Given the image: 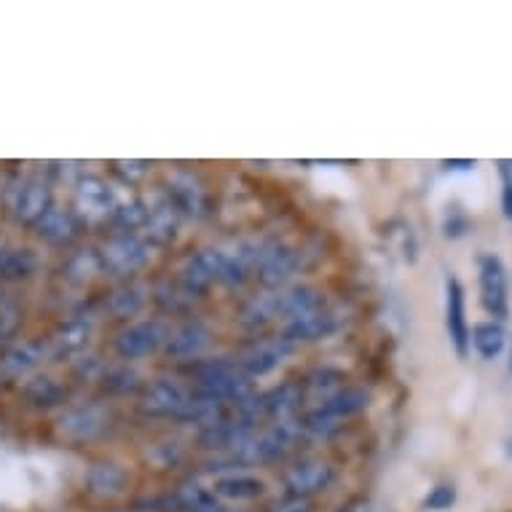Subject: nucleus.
I'll return each instance as SVG.
<instances>
[{
	"label": "nucleus",
	"instance_id": "1",
	"mask_svg": "<svg viewBox=\"0 0 512 512\" xmlns=\"http://www.w3.org/2000/svg\"><path fill=\"white\" fill-rule=\"evenodd\" d=\"M196 392L210 397V400H215L220 405H239L247 397L255 395V387H252V378L239 365H231V362H210V365L199 368Z\"/></svg>",
	"mask_w": 512,
	"mask_h": 512
},
{
	"label": "nucleus",
	"instance_id": "2",
	"mask_svg": "<svg viewBox=\"0 0 512 512\" xmlns=\"http://www.w3.org/2000/svg\"><path fill=\"white\" fill-rule=\"evenodd\" d=\"M100 255L102 271L113 277H129L151 261V244L140 234H118L102 244Z\"/></svg>",
	"mask_w": 512,
	"mask_h": 512
},
{
	"label": "nucleus",
	"instance_id": "3",
	"mask_svg": "<svg viewBox=\"0 0 512 512\" xmlns=\"http://www.w3.org/2000/svg\"><path fill=\"white\" fill-rule=\"evenodd\" d=\"M167 338L169 328L161 319H145V322H135V325L121 330L113 346L124 360H140V357H148L156 349H161L167 344Z\"/></svg>",
	"mask_w": 512,
	"mask_h": 512
},
{
	"label": "nucleus",
	"instance_id": "4",
	"mask_svg": "<svg viewBox=\"0 0 512 512\" xmlns=\"http://www.w3.org/2000/svg\"><path fill=\"white\" fill-rule=\"evenodd\" d=\"M118 202L113 188H110L102 177L84 175L76 183V220H89V223H100L105 218H113Z\"/></svg>",
	"mask_w": 512,
	"mask_h": 512
},
{
	"label": "nucleus",
	"instance_id": "5",
	"mask_svg": "<svg viewBox=\"0 0 512 512\" xmlns=\"http://www.w3.org/2000/svg\"><path fill=\"white\" fill-rule=\"evenodd\" d=\"M480 266V301L486 306L488 314L496 319H507L510 314V287H507V271L504 263L496 255H483L478 261Z\"/></svg>",
	"mask_w": 512,
	"mask_h": 512
},
{
	"label": "nucleus",
	"instance_id": "6",
	"mask_svg": "<svg viewBox=\"0 0 512 512\" xmlns=\"http://www.w3.org/2000/svg\"><path fill=\"white\" fill-rule=\"evenodd\" d=\"M298 252L282 242H261L258 244V263L255 274L263 287H282L298 269Z\"/></svg>",
	"mask_w": 512,
	"mask_h": 512
},
{
	"label": "nucleus",
	"instance_id": "7",
	"mask_svg": "<svg viewBox=\"0 0 512 512\" xmlns=\"http://www.w3.org/2000/svg\"><path fill=\"white\" fill-rule=\"evenodd\" d=\"M464 303L467 301H464L462 282L456 277L445 279V328L459 357H467L470 352V322Z\"/></svg>",
	"mask_w": 512,
	"mask_h": 512
},
{
	"label": "nucleus",
	"instance_id": "8",
	"mask_svg": "<svg viewBox=\"0 0 512 512\" xmlns=\"http://www.w3.org/2000/svg\"><path fill=\"white\" fill-rule=\"evenodd\" d=\"M220 274H223V250H202L185 261L180 282L185 293L196 295L220 282Z\"/></svg>",
	"mask_w": 512,
	"mask_h": 512
},
{
	"label": "nucleus",
	"instance_id": "9",
	"mask_svg": "<svg viewBox=\"0 0 512 512\" xmlns=\"http://www.w3.org/2000/svg\"><path fill=\"white\" fill-rule=\"evenodd\" d=\"M188 395L191 392L175 378H156L145 387L143 397H140V411L148 413V416H172L175 419Z\"/></svg>",
	"mask_w": 512,
	"mask_h": 512
},
{
	"label": "nucleus",
	"instance_id": "10",
	"mask_svg": "<svg viewBox=\"0 0 512 512\" xmlns=\"http://www.w3.org/2000/svg\"><path fill=\"white\" fill-rule=\"evenodd\" d=\"M333 478H336V472H333V467L328 462L311 459V462L295 464V467H290L285 472V486L290 491V496L309 499V496L325 491L333 483Z\"/></svg>",
	"mask_w": 512,
	"mask_h": 512
},
{
	"label": "nucleus",
	"instance_id": "11",
	"mask_svg": "<svg viewBox=\"0 0 512 512\" xmlns=\"http://www.w3.org/2000/svg\"><path fill=\"white\" fill-rule=\"evenodd\" d=\"M51 204V188L41 177H25L14 191V215L27 226H35L49 212Z\"/></svg>",
	"mask_w": 512,
	"mask_h": 512
},
{
	"label": "nucleus",
	"instance_id": "12",
	"mask_svg": "<svg viewBox=\"0 0 512 512\" xmlns=\"http://www.w3.org/2000/svg\"><path fill=\"white\" fill-rule=\"evenodd\" d=\"M167 194V202L180 215H188V218H204L207 215V194H204L202 185L196 183L191 175L177 172V175L169 177Z\"/></svg>",
	"mask_w": 512,
	"mask_h": 512
},
{
	"label": "nucleus",
	"instance_id": "13",
	"mask_svg": "<svg viewBox=\"0 0 512 512\" xmlns=\"http://www.w3.org/2000/svg\"><path fill=\"white\" fill-rule=\"evenodd\" d=\"M336 330V317L325 309H314L301 317L287 319L285 333L282 338L295 344V341H317V338H328Z\"/></svg>",
	"mask_w": 512,
	"mask_h": 512
},
{
	"label": "nucleus",
	"instance_id": "14",
	"mask_svg": "<svg viewBox=\"0 0 512 512\" xmlns=\"http://www.w3.org/2000/svg\"><path fill=\"white\" fill-rule=\"evenodd\" d=\"M290 352H293V344L285 341V338L266 341V344L255 346V349H250V352L244 354L242 360H239V368H242L250 378L266 376V373H271L274 368H279Z\"/></svg>",
	"mask_w": 512,
	"mask_h": 512
},
{
	"label": "nucleus",
	"instance_id": "15",
	"mask_svg": "<svg viewBox=\"0 0 512 512\" xmlns=\"http://www.w3.org/2000/svg\"><path fill=\"white\" fill-rule=\"evenodd\" d=\"M105 421L108 416L97 405H78L59 419V429L73 440H92L105 429Z\"/></svg>",
	"mask_w": 512,
	"mask_h": 512
},
{
	"label": "nucleus",
	"instance_id": "16",
	"mask_svg": "<svg viewBox=\"0 0 512 512\" xmlns=\"http://www.w3.org/2000/svg\"><path fill=\"white\" fill-rule=\"evenodd\" d=\"M301 395V384H282V387H274L266 395H258L255 397L258 419H266V416L290 419L295 408H298V403H301Z\"/></svg>",
	"mask_w": 512,
	"mask_h": 512
},
{
	"label": "nucleus",
	"instance_id": "17",
	"mask_svg": "<svg viewBox=\"0 0 512 512\" xmlns=\"http://www.w3.org/2000/svg\"><path fill=\"white\" fill-rule=\"evenodd\" d=\"M210 344V330L204 328L202 322H185L180 328L169 330V338L164 349L172 357H194Z\"/></svg>",
	"mask_w": 512,
	"mask_h": 512
},
{
	"label": "nucleus",
	"instance_id": "18",
	"mask_svg": "<svg viewBox=\"0 0 512 512\" xmlns=\"http://www.w3.org/2000/svg\"><path fill=\"white\" fill-rule=\"evenodd\" d=\"M274 298H277V314L285 319L301 317V314H309L314 309H322V295H319V290H314L309 285L287 287V290L274 293Z\"/></svg>",
	"mask_w": 512,
	"mask_h": 512
},
{
	"label": "nucleus",
	"instance_id": "19",
	"mask_svg": "<svg viewBox=\"0 0 512 512\" xmlns=\"http://www.w3.org/2000/svg\"><path fill=\"white\" fill-rule=\"evenodd\" d=\"M35 228H38V234L51 244H70L78 236L76 215L70 210H62V207H54V204H51L49 212L35 223Z\"/></svg>",
	"mask_w": 512,
	"mask_h": 512
},
{
	"label": "nucleus",
	"instance_id": "20",
	"mask_svg": "<svg viewBox=\"0 0 512 512\" xmlns=\"http://www.w3.org/2000/svg\"><path fill=\"white\" fill-rule=\"evenodd\" d=\"M180 226V212L169 202H161L156 207H148V220H145V242L169 244L177 236Z\"/></svg>",
	"mask_w": 512,
	"mask_h": 512
},
{
	"label": "nucleus",
	"instance_id": "21",
	"mask_svg": "<svg viewBox=\"0 0 512 512\" xmlns=\"http://www.w3.org/2000/svg\"><path fill=\"white\" fill-rule=\"evenodd\" d=\"M46 357V349L41 344H35V341H25V344L11 346L9 352L3 354V360H0V368L3 373L11 378H22L27 376L30 370H35Z\"/></svg>",
	"mask_w": 512,
	"mask_h": 512
},
{
	"label": "nucleus",
	"instance_id": "22",
	"mask_svg": "<svg viewBox=\"0 0 512 512\" xmlns=\"http://www.w3.org/2000/svg\"><path fill=\"white\" fill-rule=\"evenodd\" d=\"M370 395L362 387H341L336 395H330L328 400H322L319 411H325L333 419L344 421L346 416H354L368 408Z\"/></svg>",
	"mask_w": 512,
	"mask_h": 512
},
{
	"label": "nucleus",
	"instance_id": "23",
	"mask_svg": "<svg viewBox=\"0 0 512 512\" xmlns=\"http://www.w3.org/2000/svg\"><path fill=\"white\" fill-rule=\"evenodd\" d=\"M226 413H223V405L210 400V397L204 395H188V400L183 403V408L177 411L175 419L185 421V424H199V427H210L218 419H223Z\"/></svg>",
	"mask_w": 512,
	"mask_h": 512
},
{
	"label": "nucleus",
	"instance_id": "24",
	"mask_svg": "<svg viewBox=\"0 0 512 512\" xmlns=\"http://www.w3.org/2000/svg\"><path fill=\"white\" fill-rule=\"evenodd\" d=\"M86 486L97 496H118L126 486V472L118 464H94L92 470L86 472Z\"/></svg>",
	"mask_w": 512,
	"mask_h": 512
},
{
	"label": "nucleus",
	"instance_id": "25",
	"mask_svg": "<svg viewBox=\"0 0 512 512\" xmlns=\"http://www.w3.org/2000/svg\"><path fill=\"white\" fill-rule=\"evenodd\" d=\"M38 269V258L27 247H3L0 250V279H27Z\"/></svg>",
	"mask_w": 512,
	"mask_h": 512
},
{
	"label": "nucleus",
	"instance_id": "26",
	"mask_svg": "<svg viewBox=\"0 0 512 512\" xmlns=\"http://www.w3.org/2000/svg\"><path fill=\"white\" fill-rule=\"evenodd\" d=\"M504 341H507V333L499 322H478L475 328L470 330V344L475 346V352L483 357V360H496L504 349Z\"/></svg>",
	"mask_w": 512,
	"mask_h": 512
},
{
	"label": "nucleus",
	"instance_id": "27",
	"mask_svg": "<svg viewBox=\"0 0 512 512\" xmlns=\"http://www.w3.org/2000/svg\"><path fill=\"white\" fill-rule=\"evenodd\" d=\"M89 338H92V322L89 319L73 317L57 330L54 346H57L59 354H76L89 344Z\"/></svg>",
	"mask_w": 512,
	"mask_h": 512
},
{
	"label": "nucleus",
	"instance_id": "28",
	"mask_svg": "<svg viewBox=\"0 0 512 512\" xmlns=\"http://www.w3.org/2000/svg\"><path fill=\"white\" fill-rule=\"evenodd\" d=\"M145 301H148V295H145V287L143 285H124L113 290L108 298V309L110 314H116L118 319H126V317H135L137 311L143 309Z\"/></svg>",
	"mask_w": 512,
	"mask_h": 512
},
{
	"label": "nucleus",
	"instance_id": "29",
	"mask_svg": "<svg viewBox=\"0 0 512 512\" xmlns=\"http://www.w3.org/2000/svg\"><path fill=\"white\" fill-rule=\"evenodd\" d=\"M215 494L223 499H255L263 494V480L250 475H228L215 480Z\"/></svg>",
	"mask_w": 512,
	"mask_h": 512
},
{
	"label": "nucleus",
	"instance_id": "30",
	"mask_svg": "<svg viewBox=\"0 0 512 512\" xmlns=\"http://www.w3.org/2000/svg\"><path fill=\"white\" fill-rule=\"evenodd\" d=\"M177 502H180V507L188 512H226L220 507L212 491L196 486V483H188V486L180 488V491H177Z\"/></svg>",
	"mask_w": 512,
	"mask_h": 512
},
{
	"label": "nucleus",
	"instance_id": "31",
	"mask_svg": "<svg viewBox=\"0 0 512 512\" xmlns=\"http://www.w3.org/2000/svg\"><path fill=\"white\" fill-rule=\"evenodd\" d=\"M25 395L30 397V403L35 405H57L62 403V397H65V389L59 387L54 378H33L30 384H27Z\"/></svg>",
	"mask_w": 512,
	"mask_h": 512
},
{
	"label": "nucleus",
	"instance_id": "32",
	"mask_svg": "<svg viewBox=\"0 0 512 512\" xmlns=\"http://www.w3.org/2000/svg\"><path fill=\"white\" fill-rule=\"evenodd\" d=\"M277 298H274V293L271 295H261V298H255V301L247 303V309H244L242 314V322L244 325H266V322H271V319H277Z\"/></svg>",
	"mask_w": 512,
	"mask_h": 512
},
{
	"label": "nucleus",
	"instance_id": "33",
	"mask_svg": "<svg viewBox=\"0 0 512 512\" xmlns=\"http://www.w3.org/2000/svg\"><path fill=\"white\" fill-rule=\"evenodd\" d=\"M100 271H102L100 255H97L94 250L76 252V255L68 261V277L76 279V282H86V279H92L94 274H100Z\"/></svg>",
	"mask_w": 512,
	"mask_h": 512
},
{
	"label": "nucleus",
	"instance_id": "34",
	"mask_svg": "<svg viewBox=\"0 0 512 512\" xmlns=\"http://www.w3.org/2000/svg\"><path fill=\"white\" fill-rule=\"evenodd\" d=\"M19 319H22V311H19L17 301L0 298V344L14 336V330L19 328Z\"/></svg>",
	"mask_w": 512,
	"mask_h": 512
},
{
	"label": "nucleus",
	"instance_id": "35",
	"mask_svg": "<svg viewBox=\"0 0 512 512\" xmlns=\"http://www.w3.org/2000/svg\"><path fill=\"white\" fill-rule=\"evenodd\" d=\"M105 381H108L110 389L116 392H132V389L140 387V378H137L135 370L129 368H113L105 373Z\"/></svg>",
	"mask_w": 512,
	"mask_h": 512
},
{
	"label": "nucleus",
	"instance_id": "36",
	"mask_svg": "<svg viewBox=\"0 0 512 512\" xmlns=\"http://www.w3.org/2000/svg\"><path fill=\"white\" fill-rule=\"evenodd\" d=\"M499 177H502V212L512 220V159L499 161Z\"/></svg>",
	"mask_w": 512,
	"mask_h": 512
},
{
	"label": "nucleus",
	"instance_id": "37",
	"mask_svg": "<svg viewBox=\"0 0 512 512\" xmlns=\"http://www.w3.org/2000/svg\"><path fill=\"white\" fill-rule=\"evenodd\" d=\"M454 502H456L454 486H437V488H432V494L424 499V507H427V510L440 512V510H448V507H451Z\"/></svg>",
	"mask_w": 512,
	"mask_h": 512
},
{
	"label": "nucleus",
	"instance_id": "38",
	"mask_svg": "<svg viewBox=\"0 0 512 512\" xmlns=\"http://www.w3.org/2000/svg\"><path fill=\"white\" fill-rule=\"evenodd\" d=\"M116 172H121L129 183H135L137 177L148 172V161H116Z\"/></svg>",
	"mask_w": 512,
	"mask_h": 512
},
{
	"label": "nucleus",
	"instance_id": "39",
	"mask_svg": "<svg viewBox=\"0 0 512 512\" xmlns=\"http://www.w3.org/2000/svg\"><path fill=\"white\" fill-rule=\"evenodd\" d=\"M269 512H311L309 499H298V496H287L282 502L271 504Z\"/></svg>",
	"mask_w": 512,
	"mask_h": 512
},
{
	"label": "nucleus",
	"instance_id": "40",
	"mask_svg": "<svg viewBox=\"0 0 512 512\" xmlns=\"http://www.w3.org/2000/svg\"><path fill=\"white\" fill-rule=\"evenodd\" d=\"M445 167L448 169H470V167H475V161H445Z\"/></svg>",
	"mask_w": 512,
	"mask_h": 512
},
{
	"label": "nucleus",
	"instance_id": "41",
	"mask_svg": "<svg viewBox=\"0 0 512 512\" xmlns=\"http://www.w3.org/2000/svg\"><path fill=\"white\" fill-rule=\"evenodd\" d=\"M510 373H512V354H510Z\"/></svg>",
	"mask_w": 512,
	"mask_h": 512
}]
</instances>
